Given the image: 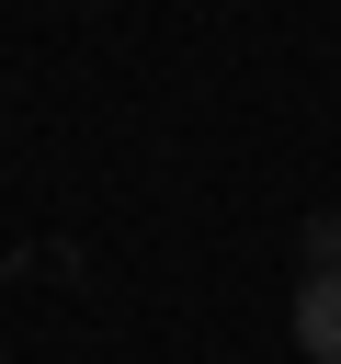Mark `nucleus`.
<instances>
[{
    "instance_id": "obj_2",
    "label": "nucleus",
    "mask_w": 341,
    "mask_h": 364,
    "mask_svg": "<svg viewBox=\"0 0 341 364\" xmlns=\"http://www.w3.org/2000/svg\"><path fill=\"white\" fill-rule=\"evenodd\" d=\"M307 273H341V216H307Z\"/></svg>"
},
{
    "instance_id": "obj_1",
    "label": "nucleus",
    "mask_w": 341,
    "mask_h": 364,
    "mask_svg": "<svg viewBox=\"0 0 341 364\" xmlns=\"http://www.w3.org/2000/svg\"><path fill=\"white\" fill-rule=\"evenodd\" d=\"M284 330H296V353H307V364H341V273H307Z\"/></svg>"
}]
</instances>
